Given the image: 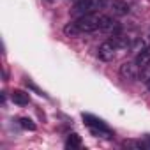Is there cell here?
Returning <instances> with one entry per match:
<instances>
[{
	"mask_svg": "<svg viewBox=\"0 0 150 150\" xmlns=\"http://www.w3.org/2000/svg\"><path fill=\"white\" fill-rule=\"evenodd\" d=\"M117 50H118V46L115 44L113 39H111V41H104V42L97 48V57H99L103 62H111V60L115 58V55H117Z\"/></svg>",
	"mask_w": 150,
	"mask_h": 150,
	"instance_id": "cell-4",
	"label": "cell"
},
{
	"mask_svg": "<svg viewBox=\"0 0 150 150\" xmlns=\"http://www.w3.org/2000/svg\"><path fill=\"white\" fill-rule=\"evenodd\" d=\"M136 64L139 65V69H146L150 67V46L148 48H143L138 57H136Z\"/></svg>",
	"mask_w": 150,
	"mask_h": 150,
	"instance_id": "cell-8",
	"label": "cell"
},
{
	"mask_svg": "<svg viewBox=\"0 0 150 150\" xmlns=\"http://www.w3.org/2000/svg\"><path fill=\"white\" fill-rule=\"evenodd\" d=\"M139 65L136 62H124L120 65V76L125 80V81H136L138 76H139Z\"/></svg>",
	"mask_w": 150,
	"mask_h": 150,
	"instance_id": "cell-5",
	"label": "cell"
},
{
	"mask_svg": "<svg viewBox=\"0 0 150 150\" xmlns=\"http://www.w3.org/2000/svg\"><path fill=\"white\" fill-rule=\"evenodd\" d=\"M146 88H148V92H150V78L146 80Z\"/></svg>",
	"mask_w": 150,
	"mask_h": 150,
	"instance_id": "cell-13",
	"label": "cell"
},
{
	"mask_svg": "<svg viewBox=\"0 0 150 150\" xmlns=\"http://www.w3.org/2000/svg\"><path fill=\"white\" fill-rule=\"evenodd\" d=\"M127 11H129L127 4H115V13L117 14H125Z\"/></svg>",
	"mask_w": 150,
	"mask_h": 150,
	"instance_id": "cell-12",
	"label": "cell"
},
{
	"mask_svg": "<svg viewBox=\"0 0 150 150\" xmlns=\"http://www.w3.org/2000/svg\"><path fill=\"white\" fill-rule=\"evenodd\" d=\"M81 117H83L85 124L92 129L94 134H99V136H111V129H110L101 118H97V117H94V115H90V113H83Z\"/></svg>",
	"mask_w": 150,
	"mask_h": 150,
	"instance_id": "cell-3",
	"label": "cell"
},
{
	"mask_svg": "<svg viewBox=\"0 0 150 150\" xmlns=\"http://www.w3.org/2000/svg\"><path fill=\"white\" fill-rule=\"evenodd\" d=\"M101 20H103L101 14H97V13H88V14L78 16L74 23L78 25V28L81 30V34H83V32L88 34V32H96V30L101 28Z\"/></svg>",
	"mask_w": 150,
	"mask_h": 150,
	"instance_id": "cell-1",
	"label": "cell"
},
{
	"mask_svg": "<svg viewBox=\"0 0 150 150\" xmlns=\"http://www.w3.org/2000/svg\"><path fill=\"white\" fill-rule=\"evenodd\" d=\"M118 28H120V25H118V21H117L115 18H111V16H103V20H101V28H99V30L108 32V34H113V32H117Z\"/></svg>",
	"mask_w": 150,
	"mask_h": 150,
	"instance_id": "cell-6",
	"label": "cell"
},
{
	"mask_svg": "<svg viewBox=\"0 0 150 150\" xmlns=\"http://www.w3.org/2000/svg\"><path fill=\"white\" fill-rule=\"evenodd\" d=\"M65 146L67 148H80L81 146V138L78 134H71L67 138V141H65Z\"/></svg>",
	"mask_w": 150,
	"mask_h": 150,
	"instance_id": "cell-9",
	"label": "cell"
},
{
	"mask_svg": "<svg viewBox=\"0 0 150 150\" xmlns=\"http://www.w3.org/2000/svg\"><path fill=\"white\" fill-rule=\"evenodd\" d=\"M146 44H148V46H150V35H148V39H146Z\"/></svg>",
	"mask_w": 150,
	"mask_h": 150,
	"instance_id": "cell-15",
	"label": "cell"
},
{
	"mask_svg": "<svg viewBox=\"0 0 150 150\" xmlns=\"http://www.w3.org/2000/svg\"><path fill=\"white\" fill-rule=\"evenodd\" d=\"M11 101L14 104H18V106H27L30 103V96L27 92H23V90H14L11 94Z\"/></svg>",
	"mask_w": 150,
	"mask_h": 150,
	"instance_id": "cell-7",
	"label": "cell"
},
{
	"mask_svg": "<svg viewBox=\"0 0 150 150\" xmlns=\"http://www.w3.org/2000/svg\"><path fill=\"white\" fill-rule=\"evenodd\" d=\"M64 32H65L67 35H72V37H76V35H80V34H81V30L78 28V25H76V23H69V25H65Z\"/></svg>",
	"mask_w": 150,
	"mask_h": 150,
	"instance_id": "cell-10",
	"label": "cell"
},
{
	"mask_svg": "<svg viewBox=\"0 0 150 150\" xmlns=\"http://www.w3.org/2000/svg\"><path fill=\"white\" fill-rule=\"evenodd\" d=\"M44 2H48V4H53V2H55V0H44Z\"/></svg>",
	"mask_w": 150,
	"mask_h": 150,
	"instance_id": "cell-14",
	"label": "cell"
},
{
	"mask_svg": "<svg viewBox=\"0 0 150 150\" xmlns=\"http://www.w3.org/2000/svg\"><path fill=\"white\" fill-rule=\"evenodd\" d=\"M106 4V0H80L74 6L72 13L74 16H83V14H88V13H97L99 9H103Z\"/></svg>",
	"mask_w": 150,
	"mask_h": 150,
	"instance_id": "cell-2",
	"label": "cell"
},
{
	"mask_svg": "<svg viewBox=\"0 0 150 150\" xmlns=\"http://www.w3.org/2000/svg\"><path fill=\"white\" fill-rule=\"evenodd\" d=\"M18 124L23 127V129H28V131H35V124L28 118V117H21V118H18Z\"/></svg>",
	"mask_w": 150,
	"mask_h": 150,
	"instance_id": "cell-11",
	"label": "cell"
}]
</instances>
